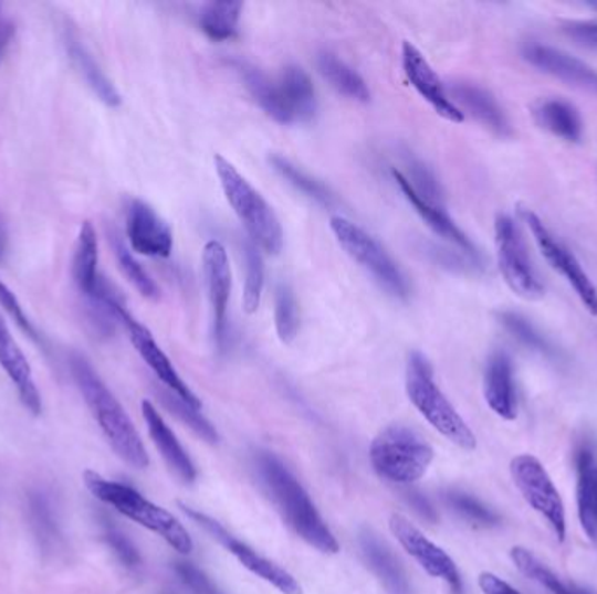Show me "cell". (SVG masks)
I'll return each mask as SVG.
<instances>
[{"instance_id": "cell-1", "label": "cell", "mask_w": 597, "mask_h": 594, "mask_svg": "<svg viewBox=\"0 0 597 594\" xmlns=\"http://www.w3.org/2000/svg\"><path fill=\"white\" fill-rule=\"evenodd\" d=\"M258 470L265 490L289 527L304 542L318 549L320 553H339L336 535L328 529L310 494L298 484L291 470L283 466L282 460L264 452L258 457Z\"/></svg>"}, {"instance_id": "cell-2", "label": "cell", "mask_w": 597, "mask_h": 594, "mask_svg": "<svg viewBox=\"0 0 597 594\" xmlns=\"http://www.w3.org/2000/svg\"><path fill=\"white\" fill-rule=\"evenodd\" d=\"M71 372L86 405L92 410L93 417L98 422L100 429L107 438L108 445L113 446L117 457L123 458L135 469H146L150 463L149 454L137 427L117 397L108 391L104 380L100 379L92 363L84 356L74 354L71 358Z\"/></svg>"}, {"instance_id": "cell-3", "label": "cell", "mask_w": 597, "mask_h": 594, "mask_svg": "<svg viewBox=\"0 0 597 594\" xmlns=\"http://www.w3.org/2000/svg\"><path fill=\"white\" fill-rule=\"evenodd\" d=\"M83 481L95 499L102 500L123 517L161 537L163 541L168 542L177 553H191L195 544L184 524L171 512L147 500L140 491L104 478L95 470H84Z\"/></svg>"}, {"instance_id": "cell-4", "label": "cell", "mask_w": 597, "mask_h": 594, "mask_svg": "<svg viewBox=\"0 0 597 594\" xmlns=\"http://www.w3.org/2000/svg\"><path fill=\"white\" fill-rule=\"evenodd\" d=\"M213 165L226 199L243 223L252 243L270 255H279L283 248V229L273 208L228 159L217 153Z\"/></svg>"}, {"instance_id": "cell-5", "label": "cell", "mask_w": 597, "mask_h": 594, "mask_svg": "<svg viewBox=\"0 0 597 594\" xmlns=\"http://www.w3.org/2000/svg\"><path fill=\"white\" fill-rule=\"evenodd\" d=\"M407 396L433 429L463 450H475L478 439L451 401L433 379V368L421 352H412L407 363Z\"/></svg>"}, {"instance_id": "cell-6", "label": "cell", "mask_w": 597, "mask_h": 594, "mask_svg": "<svg viewBox=\"0 0 597 594\" xmlns=\"http://www.w3.org/2000/svg\"><path fill=\"white\" fill-rule=\"evenodd\" d=\"M369 457L379 478L406 487L423 478L433 460V448L416 431L390 425L373 439Z\"/></svg>"}, {"instance_id": "cell-7", "label": "cell", "mask_w": 597, "mask_h": 594, "mask_svg": "<svg viewBox=\"0 0 597 594\" xmlns=\"http://www.w3.org/2000/svg\"><path fill=\"white\" fill-rule=\"evenodd\" d=\"M331 229L341 248L365 268L374 277V282L398 300L409 298L411 286L407 277L376 237L358 227L357 223L341 215L332 216Z\"/></svg>"}, {"instance_id": "cell-8", "label": "cell", "mask_w": 597, "mask_h": 594, "mask_svg": "<svg viewBox=\"0 0 597 594\" xmlns=\"http://www.w3.org/2000/svg\"><path fill=\"white\" fill-rule=\"evenodd\" d=\"M511 475L523 499L547 521L557 541L566 539V511L563 497L544 464L530 454L512 458Z\"/></svg>"}, {"instance_id": "cell-9", "label": "cell", "mask_w": 597, "mask_h": 594, "mask_svg": "<svg viewBox=\"0 0 597 594\" xmlns=\"http://www.w3.org/2000/svg\"><path fill=\"white\" fill-rule=\"evenodd\" d=\"M494 243H496L498 267L509 288L526 300H540L544 297V285L531 264L523 234L511 216H496Z\"/></svg>"}, {"instance_id": "cell-10", "label": "cell", "mask_w": 597, "mask_h": 594, "mask_svg": "<svg viewBox=\"0 0 597 594\" xmlns=\"http://www.w3.org/2000/svg\"><path fill=\"white\" fill-rule=\"evenodd\" d=\"M180 508H182V511L186 512L187 517L191 518L196 524H199L201 529L207 530L217 542L224 545L229 553L237 558L238 562L245 566L247 570H250L253 575H258L262 581L276 587L282 594H303V587H301L297 579H295L291 572H286L283 566L276 565V563L271 562L268 558L261 556V554H259L258 551H253L249 544H245V542L240 541V539H237L232 533H229L219 521L207 517V515H203L201 511L187 508L184 503H180Z\"/></svg>"}, {"instance_id": "cell-11", "label": "cell", "mask_w": 597, "mask_h": 594, "mask_svg": "<svg viewBox=\"0 0 597 594\" xmlns=\"http://www.w3.org/2000/svg\"><path fill=\"white\" fill-rule=\"evenodd\" d=\"M521 215H523L524 222L530 227L533 240H535L536 246H538L540 253L544 255L545 261L575 289V294L580 298L585 309L589 310L593 316H597V289L594 283L590 282L589 274L585 273L580 262L577 261V256L573 255L557 240L556 235L548 231L544 220L540 219L536 213L524 210Z\"/></svg>"}, {"instance_id": "cell-12", "label": "cell", "mask_w": 597, "mask_h": 594, "mask_svg": "<svg viewBox=\"0 0 597 594\" xmlns=\"http://www.w3.org/2000/svg\"><path fill=\"white\" fill-rule=\"evenodd\" d=\"M390 530L397 539L398 544L406 549L407 554H411L419 566L428 575L436 579H442L448 584L452 594H463V579L457 563L446 553L444 549L439 548L436 542H431L418 527L407 520L402 515H391Z\"/></svg>"}, {"instance_id": "cell-13", "label": "cell", "mask_w": 597, "mask_h": 594, "mask_svg": "<svg viewBox=\"0 0 597 594\" xmlns=\"http://www.w3.org/2000/svg\"><path fill=\"white\" fill-rule=\"evenodd\" d=\"M203 276L208 300L212 307V335L219 351H224L228 339V306L231 297V264L224 244L212 240L205 244Z\"/></svg>"}, {"instance_id": "cell-14", "label": "cell", "mask_w": 597, "mask_h": 594, "mask_svg": "<svg viewBox=\"0 0 597 594\" xmlns=\"http://www.w3.org/2000/svg\"><path fill=\"white\" fill-rule=\"evenodd\" d=\"M402 68L407 81L411 83L419 96L431 105V108L451 123H463L464 114L454 105L444 83L440 81L437 72L431 68L428 60L425 59L418 47L411 42L402 44Z\"/></svg>"}, {"instance_id": "cell-15", "label": "cell", "mask_w": 597, "mask_h": 594, "mask_svg": "<svg viewBox=\"0 0 597 594\" xmlns=\"http://www.w3.org/2000/svg\"><path fill=\"white\" fill-rule=\"evenodd\" d=\"M126 235L129 246L138 255L168 258L174 252V234L153 206L144 201H132L126 213Z\"/></svg>"}, {"instance_id": "cell-16", "label": "cell", "mask_w": 597, "mask_h": 594, "mask_svg": "<svg viewBox=\"0 0 597 594\" xmlns=\"http://www.w3.org/2000/svg\"><path fill=\"white\" fill-rule=\"evenodd\" d=\"M121 322L125 325L133 347L137 349L138 354L142 356V360L146 361L147 367L153 370L154 375L158 376L163 384L168 388V391L174 392L175 396H179L180 400L186 401L187 405L196 410H201V401L189 389V385L184 382L182 376L177 373L174 364L168 360V356L163 352L161 347L154 340L153 333L144 325H140L137 319L133 318L129 312L126 314Z\"/></svg>"}, {"instance_id": "cell-17", "label": "cell", "mask_w": 597, "mask_h": 594, "mask_svg": "<svg viewBox=\"0 0 597 594\" xmlns=\"http://www.w3.org/2000/svg\"><path fill=\"white\" fill-rule=\"evenodd\" d=\"M524 60L540 72L559 78L569 86L578 87L582 92L597 95V72L593 66L575 59L566 51L545 44H526L523 50Z\"/></svg>"}, {"instance_id": "cell-18", "label": "cell", "mask_w": 597, "mask_h": 594, "mask_svg": "<svg viewBox=\"0 0 597 594\" xmlns=\"http://www.w3.org/2000/svg\"><path fill=\"white\" fill-rule=\"evenodd\" d=\"M449 96L461 112H467L485 129L500 138L512 137L511 120L506 117L502 105L484 87L475 84L457 83L449 87Z\"/></svg>"}, {"instance_id": "cell-19", "label": "cell", "mask_w": 597, "mask_h": 594, "mask_svg": "<svg viewBox=\"0 0 597 594\" xmlns=\"http://www.w3.org/2000/svg\"><path fill=\"white\" fill-rule=\"evenodd\" d=\"M282 125L310 123L316 114V93L312 78L301 66H286L276 81Z\"/></svg>"}, {"instance_id": "cell-20", "label": "cell", "mask_w": 597, "mask_h": 594, "mask_svg": "<svg viewBox=\"0 0 597 594\" xmlns=\"http://www.w3.org/2000/svg\"><path fill=\"white\" fill-rule=\"evenodd\" d=\"M0 367L8 373L9 379L17 385L21 403L32 415H41L42 400L38 385L33 382L32 368L27 356L21 351L13 335L9 331L8 322L0 316Z\"/></svg>"}, {"instance_id": "cell-21", "label": "cell", "mask_w": 597, "mask_h": 594, "mask_svg": "<svg viewBox=\"0 0 597 594\" xmlns=\"http://www.w3.org/2000/svg\"><path fill=\"white\" fill-rule=\"evenodd\" d=\"M358 545L360 554L364 558L365 565L369 566L386 594H412V586L402 565L398 562L390 548L385 542L379 541V537L370 530H362L358 535Z\"/></svg>"}, {"instance_id": "cell-22", "label": "cell", "mask_w": 597, "mask_h": 594, "mask_svg": "<svg viewBox=\"0 0 597 594\" xmlns=\"http://www.w3.org/2000/svg\"><path fill=\"white\" fill-rule=\"evenodd\" d=\"M485 403L505 421L517 417V397H515L514 367L505 352H494L488 361L484 373Z\"/></svg>"}, {"instance_id": "cell-23", "label": "cell", "mask_w": 597, "mask_h": 594, "mask_svg": "<svg viewBox=\"0 0 597 594\" xmlns=\"http://www.w3.org/2000/svg\"><path fill=\"white\" fill-rule=\"evenodd\" d=\"M391 174H394V180L397 182V185L400 187V190H402V194L406 195L407 201L412 204L416 213L427 222V225L431 231L439 234L442 240L454 244L457 248H460V252L479 258L478 250L473 246L472 241H470L469 237H467V234L458 227L454 220L448 215V211L444 210V206H437V204L428 203L423 198H419L415 190H412V187L409 185V182H407L406 174H404L402 171L394 170L391 171Z\"/></svg>"}, {"instance_id": "cell-24", "label": "cell", "mask_w": 597, "mask_h": 594, "mask_svg": "<svg viewBox=\"0 0 597 594\" xmlns=\"http://www.w3.org/2000/svg\"><path fill=\"white\" fill-rule=\"evenodd\" d=\"M142 415L146 421L147 429H149L150 439L158 448L166 464L186 481L192 484L196 479V467L192 464L191 457L184 450L179 439L175 436L170 425L163 421L156 406L150 401H142Z\"/></svg>"}, {"instance_id": "cell-25", "label": "cell", "mask_w": 597, "mask_h": 594, "mask_svg": "<svg viewBox=\"0 0 597 594\" xmlns=\"http://www.w3.org/2000/svg\"><path fill=\"white\" fill-rule=\"evenodd\" d=\"M577 508L585 535L597 544V458L589 446L577 454Z\"/></svg>"}, {"instance_id": "cell-26", "label": "cell", "mask_w": 597, "mask_h": 594, "mask_svg": "<svg viewBox=\"0 0 597 594\" xmlns=\"http://www.w3.org/2000/svg\"><path fill=\"white\" fill-rule=\"evenodd\" d=\"M536 125L568 144H578L584 135V123L577 107L566 99L548 98L533 107Z\"/></svg>"}, {"instance_id": "cell-27", "label": "cell", "mask_w": 597, "mask_h": 594, "mask_svg": "<svg viewBox=\"0 0 597 594\" xmlns=\"http://www.w3.org/2000/svg\"><path fill=\"white\" fill-rule=\"evenodd\" d=\"M65 50L75 71L80 72L87 86L92 87L96 98L107 107H119L121 102H123L119 92H117L113 81L102 71V66L95 62L93 54L84 47V44H81L80 39L72 33H66Z\"/></svg>"}, {"instance_id": "cell-28", "label": "cell", "mask_w": 597, "mask_h": 594, "mask_svg": "<svg viewBox=\"0 0 597 594\" xmlns=\"http://www.w3.org/2000/svg\"><path fill=\"white\" fill-rule=\"evenodd\" d=\"M72 279L81 294L90 300L98 288V237L92 222H84L75 243L72 258Z\"/></svg>"}, {"instance_id": "cell-29", "label": "cell", "mask_w": 597, "mask_h": 594, "mask_svg": "<svg viewBox=\"0 0 597 594\" xmlns=\"http://www.w3.org/2000/svg\"><path fill=\"white\" fill-rule=\"evenodd\" d=\"M318 72L322 77L336 89L339 95L346 96V98L353 99V102H360V104H367L370 99V92L364 78L360 77L357 71H353L348 63L337 59L336 54L320 53Z\"/></svg>"}, {"instance_id": "cell-30", "label": "cell", "mask_w": 597, "mask_h": 594, "mask_svg": "<svg viewBox=\"0 0 597 594\" xmlns=\"http://www.w3.org/2000/svg\"><path fill=\"white\" fill-rule=\"evenodd\" d=\"M241 11V2H208L199 13V26L212 41H229L238 33Z\"/></svg>"}, {"instance_id": "cell-31", "label": "cell", "mask_w": 597, "mask_h": 594, "mask_svg": "<svg viewBox=\"0 0 597 594\" xmlns=\"http://www.w3.org/2000/svg\"><path fill=\"white\" fill-rule=\"evenodd\" d=\"M511 558L524 577L535 581L536 584L545 587L551 594H590L589 591L561 581L559 575L554 574L548 566L540 562L538 558L531 553L530 549L515 545V548H512Z\"/></svg>"}, {"instance_id": "cell-32", "label": "cell", "mask_w": 597, "mask_h": 594, "mask_svg": "<svg viewBox=\"0 0 597 594\" xmlns=\"http://www.w3.org/2000/svg\"><path fill=\"white\" fill-rule=\"evenodd\" d=\"M270 165L273 166V170L291 183L295 190H298L301 194L306 195L307 199H312L315 203L322 204L325 208L336 206L337 199L336 195L332 194L331 189L325 187L324 183L316 180V178L310 177V174L304 173L301 168L292 165L289 159H285L283 156L270 157Z\"/></svg>"}, {"instance_id": "cell-33", "label": "cell", "mask_w": 597, "mask_h": 594, "mask_svg": "<svg viewBox=\"0 0 597 594\" xmlns=\"http://www.w3.org/2000/svg\"><path fill=\"white\" fill-rule=\"evenodd\" d=\"M111 243H113L114 255H116L121 271L128 277V282L138 289V294H140L142 297L149 298V300H158V285H156L153 277L147 274L146 268L138 264L137 258L132 255V252L126 248V244L121 241L119 235H111Z\"/></svg>"}, {"instance_id": "cell-34", "label": "cell", "mask_w": 597, "mask_h": 594, "mask_svg": "<svg viewBox=\"0 0 597 594\" xmlns=\"http://www.w3.org/2000/svg\"><path fill=\"white\" fill-rule=\"evenodd\" d=\"M498 322L505 328L515 340L526 346L531 351L540 352L544 356L556 354V349L545 339L544 335L540 333L530 319L524 318L521 314L512 312V310H503L498 312Z\"/></svg>"}, {"instance_id": "cell-35", "label": "cell", "mask_w": 597, "mask_h": 594, "mask_svg": "<svg viewBox=\"0 0 597 594\" xmlns=\"http://www.w3.org/2000/svg\"><path fill=\"white\" fill-rule=\"evenodd\" d=\"M29 515L30 524H32L33 532H35L42 548L51 549L56 545L60 537L59 524L54 520L53 506H51L50 499L41 491L30 494Z\"/></svg>"}, {"instance_id": "cell-36", "label": "cell", "mask_w": 597, "mask_h": 594, "mask_svg": "<svg viewBox=\"0 0 597 594\" xmlns=\"http://www.w3.org/2000/svg\"><path fill=\"white\" fill-rule=\"evenodd\" d=\"M274 325L280 340L291 343L297 337L298 327V306L297 298L291 286L280 285L274 297Z\"/></svg>"}, {"instance_id": "cell-37", "label": "cell", "mask_w": 597, "mask_h": 594, "mask_svg": "<svg viewBox=\"0 0 597 594\" xmlns=\"http://www.w3.org/2000/svg\"><path fill=\"white\" fill-rule=\"evenodd\" d=\"M446 502L452 511L458 512L463 520L470 521L475 527L491 529L500 524V517L493 509L488 508L478 497L464 494V491L452 490L446 494Z\"/></svg>"}, {"instance_id": "cell-38", "label": "cell", "mask_w": 597, "mask_h": 594, "mask_svg": "<svg viewBox=\"0 0 597 594\" xmlns=\"http://www.w3.org/2000/svg\"><path fill=\"white\" fill-rule=\"evenodd\" d=\"M264 289V262L261 252L253 243L245 244V289H243V310L258 312Z\"/></svg>"}, {"instance_id": "cell-39", "label": "cell", "mask_w": 597, "mask_h": 594, "mask_svg": "<svg viewBox=\"0 0 597 594\" xmlns=\"http://www.w3.org/2000/svg\"><path fill=\"white\" fill-rule=\"evenodd\" d=\"M163 403H165L166 409L170 410L171 413H175L180 421L186 422V424L189 425L198 436H201L205 442H219V433H217L216 427L199 413V410L187 405L186 401L180 400L179 396H175L174 392L168 391L166 394H163Z\"/></svg>"}, {"instance_id": "cell-40", "label": "cell", "mask_w": 597, "mask_h": 594, "mask_svg": "<svg viewBox=\"0 0 597 594\" xmlns=\"http://www.w3.org/2000/svg\"><path fill=\"white\" fill-rule=\"evenodd\" d=\"M411 174H406L407 182L412 187L419 198H423L428 203L444 206V198H442V189H440L439 180L436 174L428 170L423 162L411 161L409 165Z\"/></svg>"}, {"instance_id": "cell-41", "label": "cell", "mask_w": 597, "mask_h": 594, "mask_svg": "<svg viewBox=\"0 0 597 594\" xmlns=\"http://www.w3.org/2000/svg\"><path fill=\"white\" fill-rule=\"evenodd\" d=\"M0 306L8 312L9 318L17 322V327L20 328L23 333L29 335L33 342L42 346V342H44L42 335L39 333L38 328L33 327V322L30 321L25 310L21 307L17 295H14L13 291L8 288V285H4L2 282H0Z\"/></svg>"}, {"instance_id": "cell-42", "label": "cell", "mask_w": 597, "mask_h": 594, "mask_svg": "<svg viewBox=\"0 0 597 594\" xmlns=\"http://www.w3.org/2000/svg\"><path fill=\"white\" fill-rule=\"evenodd\" d=\"M104 539L105 542H107L108 548L113 549L117 560H119L126 569H137V566H140V553H138V549L135 548V544L126 537V533L121 532L119 529H116V527L111 524V527L105 529Z\"/></svg>"}, {"instance_id": "cell-43", "label": "cell", "mask_w": 597, "mask_h": 594, "mask_svg": "<svg viewBox=\"0 0 597 594\" xmlns=\"http://www.w3.org/2000/svg\"><path fill=\"white\" fill-rule=\"evenodd\" d=\"M175 572L179 575L184 586L191 591L192 594H224L210 581V577L205 574L203 570H199L192 563H175Z\"/></svg>"}, {"instance_id": "cell-44", "label": "cell", "mask_w": 597, "mask_h": 594, "mask_svg": "<svg viewBox=\"0 0 597 594\" xmlns=\"http://www.w3.org/2000/svg\"><path fill=\"white\" fill-rule=\"evenodd\" d=\"M563 32L578 46L597 50V21H572L563 26Z\"/></svg>"}, {"instance_id": "cell-45", "label": "cell", "mask_w": 597, "mask_h": 594, "mask_svg": "<svg viewBox=\"0 0 597 594\" xmlns=\"http://www.w3.org/2000/svg\"><path fill=\"white\" fill-rule=\"evenodd\" d=\"M479 587L484 594H521L515 587H512L509 582L491 574V572H482L479 575Z\"/></svg>"}, {"instance_id": "cell-46", "label": "cell", "mask_w": 597, "mask_h": 594, "mask_svg": "<svg viewBox=\"0 0 597 594\" xmlns=\"http://www.w3.org/2000/svg\"><path fill=\"white\" fill-rule=\"evenodd\" d=\"M14 32H17V29H14L13 23L0 18V56L4 54V51L8 50L9 44L13 41Z\"/></svg>"}, {"instance_id": "cell-47", "label": "cell", "mask_w": 597, "mask_h": 594, "mask_svg": "<svg viewBox=\"0 0 597 594\" xmlns=\"http://www.w3.org/2000/svg\"><path fill=\"white\" fill-rule=\"evenodd\" d=\"M411 502L423 517L433 518V509H431L430 502L425 497L419 496V494H411Z\"/></svg>"}, {"instance_id": "cell-48", "label": "cell", "mask_w": 597, "mask_h": 594, "mask_svg": "<svg viewBox=\"0 0 597 594\" xmlns=\"http://www.w3.org/2000/svg\"><path fill=\"white\" fill-rule=\"evenodd\" d=\"M6 253H8V246H6L4 235L0 232V262H4Z\"/></svg>"}]
</instances>
